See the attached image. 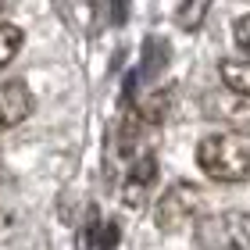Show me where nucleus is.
Here are the masks:
<instances>
[{
	"label": "nucleus",
	"mask_w": 250,
	"mask_h": 250,
	"mask_svg": "<svg viewBox=\"0 0 250 250\" xmlns=\"http://www.w3.org/2000/svg\"><path fill=\"white\" fill-rule=\"evenodd\" d=\"M197 165L214 183H250V132H214L197 146Z\"/></svg>",
	"instance_id": "obj_1"
},
{
	"label": "nucleus",
	"mask_w": 250,
	"mask_h": 250,
	"mask_svg": "<svg viewBox=\"0 0 250 250\" xmlns=\"http://www.w3.org/2000/svg\"><path fill=\"white\" fill-rule=\"evenodd\" d=\"M200 250H250V214L247 211H218L197 222Z\"/></svg>",
	"instance_id": "obj_2"
},
{
	"label": "nucleus",
	"mask_w": 250,
	"mask_h": 250,
	"mask_svg": "<svg viewBox=\"0 0 250 250\" xmlns=\"http://www.w3.org/2000/svg\"><path fill=\"white\" fill-rule=\"evenodd\" d=\"M200 208H204V189L193 183H179L161 193V200L154 208V222L165 232H175V229H186L189 222H200Z\"/></svg>",
	"instance_id": "obj_3"
},
{
	"label": "nucleus",
	"mask_w": 250,
	"mask_h": 250,
	"mask_svg": "<svg viewBox=\"0 0 250 250\" xmlns=\"http://www.w3.org/2000/svg\"><path fill=\"white\" fill-rule=\"evenodd\" d=\"M154 183H157V161H154V154H140L129 165L125 179H122V197H125V204H129V208H140Z\"/></svg>",
	"instance_id": "obj_4"
},
{
	"label": "nucleus",
	"mask_w": 250,
	"mask_h": 250,
	"mask_svg": "<svg viewBox=\"0 0 250 250\" xmlns=\"http://www.w3.org/2000/svg\"><path fill=\"white\" fill-rule=\"evenodd\" d=\"M32 115V93L21 79H7L0 86V125H21Z\"/></svg>",
	"instance_id": "obj_5"
},
{
	"label": "nucleus",
	"mask_w": 250,
	"mask_h": 250,
	"mask_svg": "<svg viewBox=\"0 0 250 250\" xmlns=\"http://www.w3.org/2000/svg\"><path fill=\"white\" fill-rule=\"evenodd\" d=\"M222 83L232 89V93H247L250 97V58L243 61H222Z\"/></svg>",
	"instance_id": "obj_6"
},
{
	"label": "nucleus",
	"mask_w": 250,
	"mask_h": 250,
	"mask_svg": "<svg viewBox=\"0 0 250 250\" xmlns=\"http://www.w3.org/2000/svg\"><path fill=\"white\" fill-rule=\"evenodd\" d=\"M21 43H25V36H21L18 25H11V21H0V72L15 61V54L21 50Z\"/></svg>",
	"instance_id": "obj_7"
},
{
	"label": "nucleus",
	"mask_w": 250,
	"mask_h": 250,
	"mask_svg": "<svg viewBox=\"0 0 250 250\" xmlns=\"http://www.w3.org/2000/svg\"><path fill=\"white\" fill-rule=\"evenodd\" d=\"M208 15V4H189V7H179V21L186 29H197V21Z\"/></svg>",
	"instance_id": "obj_8"
},
{
	"label": "nucleus",
	"mask_w": 250,
	"mask_h": 250,
	"mask_svg": "<svg viewBox=\"0 0 250 250\" xmlns=\"http://www.w3.org/2000/svg\"><path fill=\"white\" fill-rule=\"evenodd\" d=\"M236 47L250 58V15H243L240 21H236Z\"/></svg>",
	"instance_id": "obj_9"
},
{
	"label": "nucleus",
	"mask_w": 250,
	"mask_h": 250,
	"mask_svg": "<svg viewBox=\"0 0 250 250\" xmlns=\"http://www.w3.org/2000/svg\"><path fill=\"white\" fill-rule=\"evenodd\" d=\"M4 232H7V214L0 211V240H4Z\"/></svg>",
	"instance_id": "obj_10"
},
{
	"label": "nucleus",
	"mask_w": 250,
	"mask_h": 250,
	"mask_svg": "<svg viewBox=\"0 0 250 250\" xmlns=\"http://www.w3.org/2000/svg\"><path fill=\"white\" fill-rule=\"evenodd\" d=\"M0 15H4V4H0Z\"/></svg>",
	"instance_id": "obj_11"
}]
</instances>
